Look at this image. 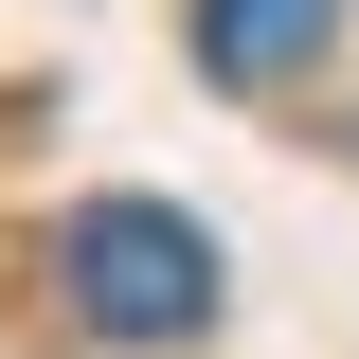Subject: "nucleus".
<instances>
[{
	"instance_id": "f03ea898",
	"label": "nucleus",
	"mask_w": 359,
	"mask_h": 359,
	"mask_svg": "<svg viewBox=\"0 0 359 359\" xmlns=\"http://www.w3.org/2000/svg\"><path fill=\"white\" fill-rule=\"evenodd\" d=\"M323 18L341 0H198V72H233V90H287L323 54Z\"/></svg>"
},
{
	"instance_id": "f257e3e1",
	"label": "nucleus",
	"mask_w": 359,
	"mask_h": 359,
	"mask_svg": "<svg viewBox=\"0 0 359 359\" xmlns=\"http://www.w3.org/2000/svg\"><path fill=\"white\" fill-rule=\"evenodd\" d=\"M54 287L90 306V341H180V323L216 306V233L162 216V198H90L54 233Z\"/></svg>"
}]
</instances>
